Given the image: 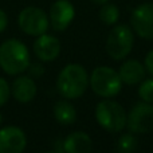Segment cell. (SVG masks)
<instances>
[{"mask_svg": "<svg viewBox=\"0 0 153 153\" xmlns=\"http://www.w3.org/2000/svg\"><path fill=\"white\" fill-rule=\"evenodd\" d=\"M89 87V74L79 63H69L61 70L56 78V90L66 100H76Z\"/></svg>", "mask_w": 153, "mask_h": 153, "instance_id": "obj_1", "label": "cell"}, {"mask_svg": "<svg viewBox=\"0 0 153 153\" xmlns=\"http://www.w3.org/2000/svg\"><path fill=\"white\" fill-rule=\"evenodd\" d=\"M30 63V51L23 42L7 39L0 45V67L8 75H19L27 71Z\"/></svg>", "mask_w": 153, "mask_h": 153, "instance_id": "obj_2", "label": "cell"}, {"mask_svg": "<svg viewBox=\"0 0 153 153\" xmlns=\"http://www.w3.org/2000/svg\"><path fill=\"white\" fill-rule=\"evenodd\" d=\"M95 120L106 132L120 133L126 128L128 113L118 102L105 98L95 106Z\"/></svg>", "mask_w": 153, "mask_h": 153, "instance_id": "obj_3", "label": "cell"}, {"mask_svg": "<svg viewBox=\"0 0 153 153\" xmlns=\"http://www.w3.org/2000/svg\"><path fill=\"white\" fill-rule=\"evenodd\" d=\"M90 89L102 98H113L121 91L122 81L117 70L109 66H98L89 76Z\"/></svg>", "mask_w": 153, "mask_h": 153, "instance_id": "obj_4", "label": "cell"}, {"mask_svg": "<svg viewBox=\"0 0 153 153\" xmlns=\"http://www.w3.org/2000/svg\"><path fill=\"white\" fill-rule=\"evenodd\" d=\"M134 46L133 30L126 24H117L109 32L106 39V53L114 61L125 59Z\"/></svg>", "mask_w": 153, "mask_h": 153, "instance_id": "obj_5", "label": "cell"}, {"mask_svg": "<svg viewBox=\"0 0 153 153\" xmlns=\"http://www.w3.org/2000/svg\"><path fill=\"white\" fill-rule=\"evenodd\" d=\"M18 26L24 34L30 36H39L47 32L50 27V19L42 8L26 7L18 16Z\"/></svg>", "mask_w": 153, "mask_h": 153, "instance_id": "obj_6", "label": "cell"}, {"mask_svg": "<svg viewBox=\"0 0 153 153\" xmlns=\"http://www.w3.org/2000/svg\"><path fill=\"white\" fill-rule=\"evenodd\" d=\"M126 128L134 134H145L153 130V103H136L128 113Z\"/></svg>", "mask_w": 153, "mask_h": 153, "instance_id": "obj_7", "label": "cell"}, {"mask_svg": "<svg viewBox=\"0 0 153 153\" xmlns=\"http://www.w3.org/2000/svg\"><path fill=\"white\" fill-rule=\"evenodd\" d=\"M130 26L140 38L146 40L153 39V3H144L133 10Z\"/></svg>", "mask_w": 153, "mask_h": 153, "instance_id": "obj_8", "label": "cell"}, {"mask_svg": "<svg viewBox=\"0 0 153 153\" xmlns=\"http://www.w3.org/2000/svg\"><path fill=\"white\" fill-rule=\"evenodd\" d=\"M75 16L74 5L69 0H56L53 3L48 12L50 26L55 31H65L71 24Z\"/></svg>", "mask_w": 153, "mask_h": 153, "instance_id": "obj_9", "label": "cell"}, {"mask_svg": "<svg viewBox=\"0 0 153 153\" xmlns=\"http://www.w3.org/2000/svg\"><path fill=\"white\" fill-rule=\"evenodd\" d=\"M27 146V137L18 126L0 129V153H23Z\"/></svg>", "mask_w": 153, "mask_h": 153, "instance_id": "obj_10", "label": "cell"}, {"mask_svg": "<svg viewBox=\"0 0 153 153\" xmlns=\"http://www.w3.org/2000/svg\"><path fill=\"white\" fill-rule=\"evenodd\" d=\"M34 54L40 62H53L61 54V42L54 35L42 34L34 42Z\"/></svg>", "mask_w": 153, "mask_h": 153, "instance_id": "obj_11", "label": "cell"}, {"mask_svg": "<svg viewBox=\"0 0 153 153\" xmlns=\"http://www.w3.org/2000/svg\"><path fill=\"white\" fill-rule=\"evenodd\" d=\"M38 91L34 78L30 75H20L11 85V95L20 103H28L35 98Z\"/></svg>", "mask_w": 153, "mask_h": 153, "instance_id": "obj_12", "label": "cell"}, {"mask_svg": "<svg viewBox=\"0 0 153 153\" xmlns=\"http://www.w3.org/2000/svg\"><path fill=\"white\" fill-rule=\"evenodd\" d=\"M120 78L122 81V85L128 86H136L140 85L145 79L146 70L144 63H141L137 59H128L122 62V65L118 69Z\"/></svg>", "mask_w": 153, "mask_h": 153, "instance_id": "obj_13", "label": "cell"}, {"mask_svg": "<svg viewBox=\"0 0 153 153\" xmlns=\"http://www.w3.org/2000/svg\"><path fill=\"white\" fill-rule=\"evenodd\" d=\"M62 149L66 153H91L93 140L86 132L76 130L63 140Z\"/></svg>", "mask_w": 153, "mask_h": 153, "instance_id": "obj_14", "label": "cell"}, {"mask_svg": "<svg viewBox=\"0 0 153 153\" xmlns=\"http://www.w3.org/2000/svg\"><path fill=\"white\" fill-rule=\"evenodd\" d=\"M54 118L61 125H73L76 120V109L74 108L70 100H59L55 102L53 108Z\"/></svg>", "mask_w": 153, "mask_h": 153, "instance_id": "obj_15", "label": "cell"}, {"mask_svg": "<svg viewBox=\"0 0 153 153\" xmlns=\"http://www.w3.org/2000/svg\"><path fill=\"white\" fill-rule=\"evenodd\" d=\"M137 145L138 141L136 134L132 132H128L118 137L117 151H118V153H134L136 149H137Z\"/></svg>", "mask_w": 153, "mask_h": 153, "instance_id": "obj_16", "label": "cell"}, {"mask_svg": "<svg viewBox=\"0 0 153 153\" xmlns=\"http://www.w3.org/2000/svg\"><path fill=\"white\" fill-rule=\"evenodd\" d=\"M120 19V10L117 5L110 4V3H105L102 4L100 10V20L102 23L108 24V26H113L118 22Z\"/></svg>", "mask_w": 153, "mask_h": 153, "instance_id": "obj_17", "label": "cell"}, {"mask_svg": "<svg viewBox=\"0 0 153 153\" xmlns=\"http://www.w3.org/2000/svg\"><path fill=\"white\" fill-rule=\"evenodd\" d=\"M138 97L141 101L148 103H153V76L144 79L138 86Z\"/></svg>", "mask_w": 153, "mask_h": 153, "instance_id": "obj_18", "label": "cell"}, {"mask_svg": "<svg viewBox=\"0 0 153 153\" xmlns=\"http://www.w3.org/2000/svg\"><path fill=\"white\" fill-rule=\"evenodd\" d=\"M11 97V87L8 85V82L4 78L0 76V108L4 106L8 102Z\"/></svg>", "mask_w": 153, "mask_h": 153, "instance_id": "obj_19", "label": "cell"}, {"mask_svg": "<svg viewBox=\"0 0 153 153\" xmlns=\"http://www.w3.org/2000/svg\"><path fill=\"white\" fill-rule=\"evenodd\" d=\"M27 70L30 71V76H36V78L43 75V73H45V69H43V66L40 63H34V65L30 63Z\"/></svg>", "mask_w": 153, "mask_h": 153, "instance_id": "obj_20", "label": "cell"}, {"mask_svg": "<svg viewBox=\"0 0 153 153\" xmlns=\"http://www.w3.org/2000/svg\"><path fill=\"white\" fill-rule=\"evenodd\" d=\"M144 66H145L146 73H149L153 76V50H151L146 54L145 59H144Z\"/></svg>", "mask_w": 153, "mask_h": 153, "instance_id": "obj_21", "label": "cell"}, {"mask_svg": "<svg viewBox=\"0 0 153 153\" xmlns=\"http://www.w3.org/2000/svg\"><path fill=\"white\" fill-rule=\"evenodd\" d=\"M8 26V16L4 11L0 8V32H3Z\"/></svg>", "mask_w": 153, "mask_h": 153, "instance_id": "obj_22", "label": "cell"}, {"mask_svg": "<svg viewBox=\"0 0 153 153\" xmlns=\"http://www.w3.org/2000/svg\"><path fill=\"white\" fill-rule=\"evenodd\" d=\"M43 153H66L63 149H51V151H47V152H43Z\"/></svg>", "mask_w": 153, "mask_h": 153, "instance_id": "obj_23", "label": "cell"}, {"mask_svg": "<svg viewBox=\"0 0 153 153\" xmlns=\"http://www.w3.org/2000/svg\"><path fill=\"white\" fill-rule=\"evenodd\" d=\"M93 3H95V4H100V5H102V4H105V3H109L110 0H91Z\"/></svg>", "mask_w": 153, "mask_h": 153, "instance_id": "obj_24", "label": "cell"}, {"mask_svg": "<svg viewBox=\"0 0 153 153\" xmlns=\"http://www.w3.org/2000/svg\"><path fill=\"white\" fill-rule=\"evenodd\" d=\"M0 125H1V114H0Z\"/></svg>", "mask_w": 153, "mask_h": 153, "instance_id": "obj_25", "label": "cell"}]
</instances>
